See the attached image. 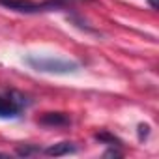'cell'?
Here are the masks:
<instances>
[{
  "label": "cell",
  "instance_id": "obj_7",
  "mask_svg": "<svg viewBox=\"0 0 159 159\" xmlns=\"http://www.w3.org/2000/svg\"><path fill=\"white\" fill-rule=\"evenodd\" d=\"M34 152H38V148H19V150H17L19 155H30V153H34Z\"/></svg>",
  "mask_w": 159,
  "mask_h": 159
},
{
  "label": "cell",
  "instance_id": "obj_1",
  "mask_svg": "<svg viewBox=\"0 0 159 159\" xmlns=\"http://www.w3.org/2000/svg\"><path fill=\"white\" fill-rule=\"evenodd\" d=\"M32 69L41 71V73H54V75H66V73H75L79 69V64L73 60H64V58H54V56H39V54H30L25 60Z\"/></svg>",
  "mask_w": 159,
  "mask_h": 159
},
{
  "label": "cell",
  "instance_id": "obj_8",
  "mask_svg": "<svg viewBox=\"0 0 159 159\" xmlns=\"http://www.w3.org/2000/svg\"><path fill=\"white\" fill-rule=\"evenodd\" d=\"M150 2V6L153 8V10H157V6H159V0H148Z\"/></svg>",
  "mask_w": 159,
  "mask_h": 159
},
{
  "label": "cell",
  "instance_id": "obj_6",
  "mask_svg": "<svg viewBox=\"0 0 159 159\" xmlns=\"http://www.w3.org/2000/svg\"><path fill=\"white\" fill-rule=\"evenodd\" d=\"M96 139H98L99 142H107L109 146L120 144V140H118L116 137H112V135H109V133H105V131H103V133H98V135H96Z\"/></svg>",
  "mask_w": 159,
  "mask_h": 159
},
{
  "label": "cell",
  "instance_id": "obj_2",
  "mask_svg": "<svg viewBox=\"0 0 159 159\" xmlns=\"http://www.w3.org/2000/svg\"><path fill=\"white\" fill-rule=\"evenodd\" d=\"M0 6H4L13 11L21 13H38V11H49L54 8H60V0H47V2H32V0H0Z\"/></svg>",
  "mask_w": 159,
  "mask_h": 159
},
{
  "label": "cell",
  "instance_id": "obj_5",
  "mask_svg": "<svg viewBox=\"0 0 159 159\" xmlns=\"http://www.w3.org/2000/svg\"><path fill=\"white\" fill-rule=\"evenodd\" d=\"M73 152H77V148L73 146V142H58V144H52V146H49L45 150L47 155H54V157L67 155V153H73Z\"/></svg>",
  "mask_w": 159,
  "mask_h": 159
},
{
  "label": "cell",
  "instance_id": "obj_4",
  "mask_svg": "<svg viewBox=\"0 0 159 159\" xmlns=\"http://www.w3.org/2000/svg\"><path fill=\"white\" fill-rule=\"evenodd\" d=\"M38 122L47 127H66L71 124V118L66 112H45Z\"/></svg>",
  "mask_w": 159,
  "mask_h": 159
},
{
  "label": "cell",
  "instance_id": "obj_3",
  "mask_svg": "<svg viewBox=\"0 0 159 159\" xmlns=\"http://www.w3.org/2000/svg\"><path fill=\"white\" fill-rule=\"evenodd\" d=\"M25 107L23 98H15V94L0 96V118H17Z\"/></svg>",
  "mask_w": 159,
  "mask_h": 159
}]
</instances>
